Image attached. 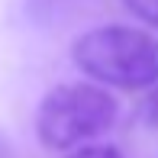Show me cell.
Wrapping results in <instances>:
<instances>
[{
	"label": "cell",
	"instance_id": "1",
	"mask_svg": "<svg viewBox=\"0 0 158 158\" xmlns=\"http://www.w3.org/2000/svg\"><path fill=\"white\" fill-rule=\"evenodd\" d=\"M71 58L77 71L103 87L148 90L158 84V35L135 26H97L74 39Z\"/></svg>",
	"mask_w": 158,
	"mask_h": 158
},
{
	"label": "cell",
	"instance_id": "2",
	"mask_svg": "<svg viewBox=\"0 0 158 158\" xmlns=\"http://www.w3.org/2000/svg\"><path fill=\"white\" fill-rule=\"evenodd\" d=\"M116 100L100 84L71 81L42 97L35 110V135L48 152H71L110 132L116 123Z\"/></svg>",
	"mask_w": 158,
	"mask_h": 158
},
{
	"label": "cell",
	"instance_id": "3",
	"mask_svg": "<svg viewBox=\"0 0 158 158\" xmlns=\"http://www.w3.org/2000/svg\"><path fill=\"white\" fill-rule=\"evenodd\" d=\"M139 123L142 126H148V129H155L158 132V84H152L148 87V94L142 97V103H139Z\"/></svg>",
	"mask_w": 158,
	"mask_h": 158
},
{
	"label": "cell",
	"instance_id": "4",
	"mask_svg": "<svg viewBox=\"0 0 158 158\" xmlns=\"http://www.w3.org/2000/svg\"><path fill=\"white\" fill-rule=\"evenodd\" d=\"M123 3H126L129 13H135V16L142 19V23H148V26L158 29V0H123Z\"/></svg>",
	"mask_w": 158,
	"mask_h": 158
},
{
	"label": "cell",
	"instance_id": "5",
	"mask_svg": "<svg viewBox=\"0 0 158 158\" xmlns=\"http://www.w3.org/2000/svg\"><path fill=\"white\" fill-rule=\"evenodd\" d=\"M68 158H123V155H119L113 145H81V148H74Z\"/></svg>",
	"mask_w": 158,
	"mask_h": 158
},
{
	"label": "cell",
	"instance_id": "6",
	"mask_svg": "<svg viewBox=\"0 0 158 158\" xmlns=\"http://www.w3.org/2000/svg\"><path fill=\"white\" fill-rule=\"evenodd\" d=\"M0 158H16V152H13V145H10L3 129H0Z\"/></svg>",
	"mask_w": 158,
	"mask_h": 158
}]
</instances>
